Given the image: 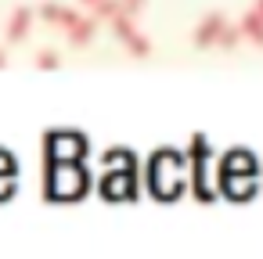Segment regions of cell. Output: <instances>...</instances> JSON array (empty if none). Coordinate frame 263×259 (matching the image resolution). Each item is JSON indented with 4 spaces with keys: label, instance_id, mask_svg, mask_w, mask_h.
Here are the masks:
<instances>
[{
    "label": "cell",
    "instance_id": "277c9868",
    "mask_svg": "<svg viewBox=\"0 0 263 259\" xmlns=\"http://www.w3.org/2000/svg\"><path fill=\"white\" fill-rule=\"evenodd\" d=\"M94 33H98V18H94V15H87V18L80 15V18L65 29V36H69L72 47H87V44L94 40Z\"/></svg>",
    "mask_w": 263,
    "mask_h": 259
},
{
    "label": "cell",
    "instance_id": "7a4b0ae2",
    "mask_svg": "<svg viewBox=\"0 0 263 259\" xmlns=\"http://www.w3.org/2000/svg\"><path fill=\"white\" fill-rule=\"evenodd\" d=\"M33 18H36L33 8H15L11 18H8V29H4L8 44H22V40L29 36V29H33Z\"/></svg>",
    "mask_w": 263,
    "mask_h": 259
},
{
    "label": "cell",
    "instance_id": "ba28073f",
    "mask_svg": "<svg viewBox=\"0 0 263 259\" xmlns=\"http://www.w3.org/2000/svg\"><path fill=\"white\" fill-rule=\"evenodd\" d=\"M238 44H241V29H238V26H223V33H220V40H216V47L234 51Z\"/></svg>",
    "mask_w": 263,
    "mask_h": 259
},
{
    "label": "cell",
    "instance_id": "7c38bea8",
    "mask_svg": "<svg viewBox=\"0 0 263 259\" xmlns=\"http://www.w3.org/2000/svg\"><path fill=\"white\" fill-rule=\"evenodd\" d=\"M80 4H83V8H94V4H98V0H80Z\"/></svg>",
    "mask_w": 263,
    "mask_h": 259
},
{
    "label": "cell",
    "instance_id": "5b68a950",
    "mask_svg": "<svg viewBox=\"0 0 263 259\" xmlns=\"http://www.w3.org/2000/svg\"><path fill=\"white\" fill-rule=\"evenodd\" d=\"M40 18H44V22H51V26H62V29H69V26L80 18V11H72V8H62V4H44V8H40Z\"/></svg>",
    "mask_w": 263,
    "mask_h": 259
},
{
    "label": "cell",
    "instance_id": "6da1fadb",
    "mask_svg": "<svg viewBox=\"0 0 263 259\" xmlns=\"http://www.w3.org/2000/svg\"><path fill=\"white\" fill-rule=\"evenodd\" d=\"M108 22H112V33H116V36L126 44V51H130L134 58H148V54H152V40L137 33V26H134V18H130V15L116 11Z\"/></svg>",
    "mask_w": 263,
    "mask_h": 259
},
{
    "label": "cell",
    "instance_id": "8fae6325",
    "mask_svg": "<svg viewBox=\"0 0 263 259\" xmlns=\"http://www.w3.org/2000/svg\"><path fill=\"white\" fill-rule=\"evenodd\" d=\"M4 65H8V54H4V51H0V69H4Z\"/></svg>",
    "mask_w": 263,
    "mask_h": 259
},
{
    "label": "cell",
    "instance_id": "8992f818",
    "mask_svg": "<svg viewBox=\"0 0 263 259\" xmlns=\"http://www.w3.org/2000/svg\"><path fill=\"white\" fill-rule=\"evenodd\" d=\"M238 29H241L245 40H252L256 47H263V18H259V11H249V15L238 22Z\"/></svg>",
    "mask_w": 263,
    "mask_h": 259
},
{
    "label": "cell",
    "instance_id": "9c48e42d",
    "mask_svg": "<svg viewBox=\"0 0 263 259\" xmlns=\"http://www.w3.org/2000/svg\"><path fill=\"white\" fill-rule=\"evenodd\" d=\"M187 155H191L195 162H205V158L213 155V148H209V141H205L202 133H195V137H191V151H187Z\"/></svg>",
    "mask_w": 263,
    "mask_h": 259
},
{
    "label": "cell",
    "instance_id": "52a82bcc",
    "mask_svg": "<svg viewBox=\"0 0 263 259\" xmlns=\"http://www.w3.org/2000/svg\"><path fill=\"white\" fill-rule=\"evenodd\" d=\"M119 8H123V4H119V0H98V4L90 8V15H94L98 22H108V18H112V15L119 11Z\"/></svg>",
    "mask_w": 263,
    "mask_h": 259
},
{
    "label": "cell",
    "instance_id": "3957f363",
    "mask_svg": "<svg viewBox=\"0 0 263 259\" xmlns=\"http://www.w3.org/2000/svg\"><path fill=\"white\" fill-rule=\"evenodd\" d=\"M223 26H227V18L220 15V11H213V15H205L202 22H198V29H195V47H213L216 40H220V33H223Z\"/></svg>",
    "mask_w": 263,
    "mask_h": 259
},
{
    "label": "cell",
    "instance_id": "30bf717a",
    "mask_svg": "<svg viewBox=\"0 0 263 259\" xmlns=\"http://www.w3.org/2000/svg\"><path fill=\"white\" fill-rule=\"evenodd\" d=\"M58 65H62V58L54 51H40L36 54V69H58Z\"/></svg>",
    "mask_w": 263,
    "mask_h": 259
},
{
    "label": "cell",
    "instance_id": "4fadbf2b",
    "mask_svg": "<svg viewBox=\"0 0 263 259\" xmlns=\"http://www.w3.org/2000/svg\"><path fill=\"white\" fill-rule=\"evenodd\" d=\"M256 11H259V18H263V0H256Z\"/></svg>",
    "mask_w": 263,
    "mask_h": 259
}]
</instances>
